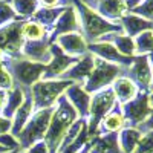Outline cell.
Segmentation results:
<instances>
[{"label": "cell", "mask_w": 153, "mask_h": 153, "mask_svg": "<svg viewBox=\"0 0 153 153\" xmlns=\"http://www.w3.org/2000/svg\"><path fill=\"white\" fill-rule=\"evenodd\" d=\"M54 43H57L65 54L75 58H80L84 54H87V42L81 32H69L60 35Z\"/></svg>", "instance_id": "obj_16"}, {"label": "cell", "mask_w": 153, "mask_h": 153, "mask_svg": "<svg viewBox=\"0 0 153 153\" xmlns=\"http://www.w3.org/2000/svg\"><path fill=\"white\" fill-rule=\"evenodd\" d=\"M149 60H150V66H152V74H153V54L149 55Z\"/></svg>", "instance_id": "obj_44"}, {"label": "cell", "mask_w": 153, "mask_h": 153, "mask_svg": "<svg viewBox=\"0 0 153 153\" xmlns=\"http://www.w3.org/2000/svg\"><path fill=\"white\" fill-rule=\"evenodd\" d=\"M100 40L113 43V46L118 49V52L123 54V55H126V57H135L136 55L135 40H133L132 37L126 35L124 32H112V34H107L104 37H101Z\"/></svg>", "instance_id": "obj_23"}, {"label": "cell", "mask_w": 153, "mask_h": 153, "mask_svg": "<svg viewBox=\"0 0 153 153\" xmlns=\"http://www.w3.org/2000/svg\"><path fill=\"white\" fill-rule=\"evenodd\" d=\"M74 84L71 80H40L37 81L32 89H31V97H32V103L34 109L40 110V109H48V107H54L57 103V100L66 92V89Z\"/></svg>", "instance_id": "obj_4"}, {"label": "cell", "mask_w": 153, "mask_h": 153, "mask_svg": "<svg viewBox=\"0 0 153 153\" xmlns=\"http://www.w3.org/2000/svg\"><path fill=\"white\" fill-rule=\"evenodd\" d=\"M149 100H150V103H152V106H153V87H152V91L149 92Z\"/></svg>", "instance_id": "obj_43"}, {"label": "cell", "mask_w": 153, "mask_h": 153, "mask_svg": "<svg viewBox=\"0 0 153 153\" xmlns=\"http://www.w3.org/2000/svg\"><path fill=\"white\" fill-rule=\"evenodd\" d=\"M110 87H112V91H113V94H115V98H117V101H118L120 106H123V104H126V103H129V101H132V100L139 94L138 86H136L130 78H127L126 75L118 76V78L113 81V84H112Z\"/></svg>", "instance_id": "obj_19"}, {"label": "cell", "mask_w": 153, "mask_h": 153, "mask_svg": "<svg viewBox=\"0 0 153 153\" xmlns=\"http://www.w3.org/2000/svg\"><path fill=\"white\" fill-rule=\"evenodd\" d=\"M49 42L46 40H25L22 48V57L31 61H37L42 65H48L51 60V49Z\"/></svg>", "instance_id": "obj_17"}, {"label": "cell", "mask_w": 153, "mask_h": 153, "mask_svg": "<svg viewBox=\"0 0 153 153\" xmlns=\"http://www.w3.org/2000/svg\"><path fill=\"white\" fill-rule=\"evenodd\" d=\"M5 152H9V150H6V149L2 146V144H0V153H5Z\"/></svg>", "instance_id": "obj_46"}, {"label": "cell", "mask_w": 153, "mask_h": 153, "mask_svg": "<svg viewBox=\"0 0 153 153\" xmlns=\"http://www.w3.org/2000/svg\"><path fill=\"white\" fill-rule=\"evenodd\" d=\"M100 132L101 135L104 133H118L120 130H123L126 127V120H124V115L121 112V106L118 104L110 113H107L106 117L103 118L100 124Z\"/></svg>", "instance_id": "obj_25"}, {"label": "cell", "mask_w": 153, "mask_h": 153, "mask_svg": "<svg viewBox=\"0 0 153 153\" xmlns=\"http://www.w3.org/2000/svg\"><path fill=\"white\" fill-rule=\"evenodd\" d=\"M143 136V132L138 127H124L118 132V146L121 153H133L139 139Z\"/></svg>", "instance_id": "obj_24"}, {"label": "cell", "mask_w": 153, "mask_h": 153, "mask_svg": "<svg viewBox=\"0 0 153 153\" xmlns=\"http://www.w3.org/2000/svg\"><path fill=\"white\" fill-rule=\"evenodd\" d=\"M133 153H153V130L143 132V136Z\"/></svg>", "instance_id": "obj_33"}, {"label": "cell", "mask_w": 153, "mask_h": 153, "mask_svg": "<svg viewBox=\"0 0 153 153\" xmlns=\"http://www.w3.org/2000/svg\"><path fill=\"white\" fill-rule=\"evenodd\" d=\"M91 8L95 9L103 19L118 25L123 16H126L129 11L126 0H95V3H92Z\"/></svg>", "instance_id": "obj_15"}, {"label": "cell", "mask_w": 153, "mask_h": 153, "mask_svg": "<svg viewBox=\"0 0 153 153\" xmlns=\"http://www.w3.org/2000/svg\"><path fill=\"white\" fill-rule=\"evenodd\" d=\"M11 6L20 19H26L35 14L40 3L38 0H11Z\"/></svg>", "instance_id": "obj_30"}, {"label": "cell", "mask_w": 153, "mask_h": 153, "mask_svg": "<svg viewBox=\"0 0 153 153\" xmlns=\"http://www.w3.org/2000/svg\"><path fill=\"white\" fill-rule=\"evenodd\" d=\"M3 63H6V69L11 72L14 83L17 81L22 89H26L28 86H34L37 81L42 80L45 66L42 63L31 61L28 58H14V57H3Z\"/></svg>", "instance_id": "obj_3"}, {"label": "cell", "mask_w": 153, "mask_h": 153, "mask_svg": "<svg viewBox=\"0 0 153 153\" xmlns=\"http://www.w3.org/2000/svg\"><path fill=\"white\" fill-rule=\"evenodd\" d=\"M78 153H89V144H86V146H84V147L78 152Z\"/></svg>", "instance_id": "obj_42"}, {"label": "cell", "mask_w": 153, "mask_h": 153, "mask_svg": "<svg viewBox=\"0 0 153 153\" xmlns=\"http://www.w3.org/2000/svg\"><path fill=\"white\" fill-rule=\"evenodd\" d=\"M5 153H17L16 150H9V152H5Z\"/></svg>", "instance_id": "obj_48"}, {"label": "cell", "mask_w": 153, "mask_h": 153, "mask_svg": "<svg viewBox=\"0 0 153 153\" xmlns=\"http://www.w3.org/2000/svg\"><path fill=\"white\" fill-rule=\"evenodd\" d=\"M118 106V101L115 98V94L112 87H106L103 91H98L91 98V107H89V121H87V129L91 136L95 135L98 127L103 121V118L107 113H110L115 107Z\"/></svg>", "instance_id": "obj_7"}, {"label": "cell", "mask_w": 153, "mask_h": 153, "mask_svg": "<svg viewBox=\"0 0 153 153\" xmlns=\"http://www.w3.org/2000/svg\"><path fill=\"white\" fill-rule=\"evenodd\" d=\"M124 69L126 68H121L118 65H113V63L95 57V68L92 74L89 75V78L83 83V89L91 95L98 91H103L106 87H110L118 76L124 75Z\"/></svg>", "instance_id": "obj_5"}, {"label": "cell", "mask_w": 153, "mask_h": 153, "mask_svg": "<svg viewBox=\"0 0 153 153\" xmlns=\"http://www.w3.org/2000/svg\"><path fill=\"white\" fill-rule=\"evenodd\" d=\"M135 51L136 55H150L153 54V29L144 31L135 38Z\"/></svg>", "instance_id": "obj_29"}, {"label": "cell", "mask_w": 153, "mask_h": 153, "mask_svg": "<svg viewBox=\"0 0 153 153\" xmlns=\"http://www.w3.org/2000/svg\"><path fill=\"white\" fill-rule=\"evenodd\" d=\"M22 34L25 40H45L48 29L43 26L42 23H38L35 20H29V22H23L22 25Z\"/></svg>", "instance_id": "obj_28"}, {"label": "cell", "mask_w": 153, "mask_h": 153, "mask_svg": "<svg viewBox=\"0 0 153 153\" xmlns=\"http://www.w3.org/2000/svg\"><path fill=\"white\" fill-rule=\"evenodd\" d=\"M32 110H34V103H32V97H31V92H29L26 95V98H25V101L22 103V106L16 110L12 120H11V135H14L16 138L19 136V133L22 132L25 124L29 121Z\"/></svg>", "instance_id": "obj_21"}, {"label": "cell", "mask_w": 153, "mask_h": 153, "mask_svg": "<svg viewBox=\"0 0 153 153\" xmlns=\"http://www.w3.org/2000/svg\"><path fill=\"white\" fill-rule=\"evenodd\" d=\"M23 22H12L6 26L0 28V51L9 57H22V48L25 43V38L22 34Z\"/></svg>", "instance_id": "obj_10"}, {"label": "cell", "mask_w": 153, "mask_h": 153, "mask_svg": "<svg viewBox=\"0 0 153 153\" xmlns=\"http://www.w3.org/2000/svg\"><path fill=\"white\" fill-rule=\"evenodd\" d=\"M0 89L2 91H11V89H14V78H12L11 72L5 66H0Z\"/></svg>", "instance_id": "obj_34"}, {"label": "cell", "mask_w": 153, "mask_h": 153, "mask_svg": "<svg viewBox=\"0 0 153 153\" xmlns=\"http://www.w3.org/2000/svg\"><path fill=\"white\" fill-rule=\"evenodd\" d=\"M80 20H78V14L72 5L66 6L65 11L61 12V16L58 17V20L55 22L52 32H51V38H49V45L57 40V37L65 35L69 32H80Z\"/></svg>", "instance_id": "obj_13"}, {"label": "cell", "mask_w": 153, "mask_h": 153, "mask_svg": "<svg viewBox=\"0 0 153 153\" xmlns=\"http://www.w3.org/2000/svg\"><path fill=\"white\" fill-rule=\"evenodd\" d=\"M6 94H8V91H2V89H0V113H2L3 106H5V101H6Z\"/></svg>", "instance_id": "obj_40"}, {"label": "cell", "mask_w": 153, "mask_h": 153, "mask_svg": "<svg viewBox=\"0 0 153 153\" xmlns=\"http://www.w3.org/2000/svg\"><path fill=\"white\" fill-rule=\"evenodd\" d=\"M49 49H51V60L45 66V72H43V76H42L43 80H54L55 76L63 75L76 60H78L75 57L65 54L57 43H51Z\"/></svg>", "instance_id": "obj_11"}, {"label": "cell", "mask_w": 153, "mask_h": 153, "mask_svg": "<svg viewBox=\"0 0 153 153\" xmlns=\"http://www.w3.org/2000/svg\"><path fill=\"white\" fill-rule=\"evenodd\" d=\"M81 2H83V3H86V5H87V3H89V2H91V0H81ZM94 2H95V0H94Z\"/></svg>", "instance_id": "obj_47"}, {"label": "cell", "mask_w": 153, "mask_h": 153, "mask_svg": "<svg viewBox=\"0 0 153 153\" xmlns=\"http://www.w3.org/2000/svg\"><path fill=\"white\" fill-rule=\"evenodd\" d=\"M0 144H2L6 150H20V144H19V139L11 135V133H5V135H0Z\"/></svg>", "instance_id": "obj_35"}, {"label": "cell", "mask_w": 153, "mask_h": 153, "mask_svg": "<svg viewBox=\"0 0 153 153\" xmlns=\"http://www.w3.org/2000/svg\"><path fill=\"white\" fill-rule=\"evenodd\" d=\"M65 8H66V6H55V8H45V6H43V8H38L32 17H34L35 22L42 23L46 29L51 28V26L54 28L55 22H57L58 17L61 16V12L65 11Z\"/></svg>", "instance_id": "obj_27"}, {"label": "cell", "mask_w": 153, "mask_h": 153, "mask_svg": "<svg viewBox=\"0 0 153 153\" xmlns=\"http://www.w3.org/2000/svg\"><path fill=\"white\" fill-rule=\"evenodd\" d=\"M25 98H26V92H25L22 87H16V89L8 91L5 106H3V110H2V113H0V115L5 117V118H8V120H12L16 110L22 106Z\"/></svg>", "instance_id": "obj_26"}, {"label": "cell", "mask_w": 153, "mask_h": 153, "mask_svg": "<svg viewBox=\"0 0 153 153\" xmlns=\"http://www.w3.org/2000/svg\"><path fill=\"white\" fill-rule=\"evenodd\" d=\"M17 153H49V149H48V146H46L45 141H38V143L32 144V146L28 147V149L19 150Z\"/></svg>", "instance_id": "obj_36"}, {"label": "cell", "mask_w": 153, "mask_h": 153, "mask_svg": "<svg viewBox=\"0 0 153 153\" xmlns=\"http://www.w3.org/2000/svg\"><path fill=\"white\" fill-rule=\"evenodd\" d=\"M94 68H95V55L87 52L83 57H80L65 74H63V78L71 80L74 83H78V84L83 86V83L89 78V75L92 74Z\"/></svg>", "instance_id": "obj_14"}, {"label": "cell", "mask_w": 153, "mask_h": 153, "mask_svg": "<svg viewBox=\"0 0 153 153\" xmlns=\"http://www.w3.org/2000/svg\"><path fill=\"white\" fill-rule=\"evenodd\" d=\"M72 6L75 8L80 20V28L83 31V35L87 43L98 42L101 37H104L112 32H123L118 23H112L106 19H103L95 9L83 3L81 0H71Z\"/></svg>", "instance_id": "obj_1"}, {"label": "cell", "mask_w": 153, "mask_h": 153, "mask_svg": "<svg viewBox=\"0 0 153 153\" xmlns=\"http://www.w3.org/2000/svg\"><path fill=\"white\" fill-rule=\"evenodd\" d=\"M52 113H54V107L40 109L34 113L32 118H29V121L25 124V127L17 136L20 150L28 149L32 144L38 143L42 138H45L49 123H51V118H52Z\"/></svg>", "instance_id": "obj_6"}, {"label": "cell", "mask_w": 153, "mask_h": 153, "mask_svg": "<svg viewBox=\"0 0 153 153\" xmlns=\"http://www.w3.org/2000/svg\"><path fill=\"white\" fill-rule=\"evenodd\" d=\"M130 12L149 20V22H153V0H143L138 6L130 9Z\"/></svg>", "instance_id": "obj_32"}, {"label": "cell", "mask_w": 153, "mask_h": 153, "mask_svg": "<svg viewBox=\"0 0 153 153\" xmlns=\"http://www.w3.org/2000/svg\"><path fill=\"white\" fill-rule=\"evenodd\" d=\"M87 51L91 54H94L95 57L104 60V61H109V63H113V65H118L121 68H129L135 58V57H126L120 54L118 49L113 46V43L104 42V40L87 43Z\"/></svg>", "instance_id": "obj_12"}, {"label": "cell", "mask_w": 153, "mask_h": 153, "mask_svg": "<svg viewBox=\"0 0 153 153\" xmlns=\"http://www.w3.org/2000/svg\"><path fill=\"white\" fill-rule=\"evenodd\" d=\"M141 132H146V130H153V109H152V113H150V117L147 118V121L144 124H141L138 127Z\"/></svg>", "instance_id": "obj_38"}, {"label": "cell", "mask_w": 153, "mask_h": 153, "mask_svg": "<svg viewBox=\"0 0 153 153\" xmlns=\"http://www.w3.org/2000/svg\"><path fill=\"white\" fill-rule=\"evenodd\" d=\"M3 52H2V51H0V66H3Z\"/></svg>", "instance_id": "obj_45"}, {"label": "cell", "mask_w": 153, "mask_h": 153, "mask_svg": "<svg viewBox=\"0 0 153 153\" xmlns=\"http://www.w3.org/2000/svg\"><path fill=\"white\" fill-rule=\"evenodd\" d=\"M120 26L126 35L135 38L136 35H139L144 31L153 29V22H149V20L139 17L136 14H132V12H127L120 20Z\"/></svg>", "instance_id": "obj_20"}, {"label": "cell", "mask_w": 153, "mask_h": 153, "mask_svg": "<svg viewBox=\"0 0 153 153\" xmlns=\"http://www.w3.org/2000/svg\"><path fill=\"white\" fill-rule=\"evenodd\" d=\"M38 3H42L45 8H55L58 6L60 0H38Z\"/></svg>", "instance_id": "obj_39"}, {"label": "cell", "mask_w": 153, "mask_h": 153, "mask_svg": "<svg viewBox=\"0 0 153 153\" xmlns=\"http://www.w3.org/2000/svg\"><path fill=\"white\" fill-rule=\"evenodd\" d=\"M65 97L68 98V101L72 104V107L76 110V113L81 115V117H87L89 115V107H91V95H89L81 84L78 83H74L71 84L66 92Z\"/></svg>", "instance_id": "obj_18"}, {"label": "cell", "mask_w": 153, "mask_h": 153, "mask_svg": "<svg viewBox=\"0 0 153 153\" xmlns=\"http://www.w3.org/2000/svg\"><path fill=\"white\" fill-rule=\"evenodd\" d=\"M20 17L16 14V11L12 9L11 2L8 0H0V28L6 26V25L17 22Z\"/></svg>", "instance_id": "obj_31"}, {"label": "cell", "mask_w": 153, "mask_h": 153, "mask_svg": "<svg viewBox=\"0 0 153 153\" xmlns=\"http://www.w3.org/2000/svg\"><path fill=\"white\" fill-rule=\"evenodd\" d=\"M152 103L149 100V92H139L132 101L121 106V112L126 120V127H139L147 121L152 113Z\"/></svg>", "instance_id": "obj_8"}, {"label": "cell", "mask_w": 153, "mask_h": 153, "mask_svg": "<svg viewBox=\"0 0 153 153\" xmlns=\"http://www.w3.org/2000/svg\"><path fill=\"white\" fill-rule=\"evenodd\" d=\"M89 153H121L118 146V133H104L95 136L89 143Z\"/></svg>", "instance_id": "obj_22"}, {"label": "cell", "mask_w": 153, "mask_h": 153, "mask_svg": "<svg viewBox=\"0 0 153 153\" xmlns=\"http://www.w3.org/2000/svg\"><path fill=\"white\" fill-rule=\"evenodd\" d=\"M78 120V113L72 107V104L68 101L65 95H61L57 100V107L54 109L52 118H51L48 132L45 135V143L51 152L57 153L63 138H65L66 132L69 127Z\"/></svg>", "instance_id": "obj_2"}, {"label": "cell", "mask_w": 153, "mask_h": 153, "mask_svg": "<svg viewBox=\"0 0 153 153\" xmlns=\"http://www.w3.org/2000/svg\"><path fill=\"white\" fill-rule=\"evenodd\" d=\"M11 132V120L0 115V135H5Z\"/></svg>", "instance_id": "obj_37"}, {"label": "cell", "mask_w": 153, "mask_h": 153, "mask_svg": "<svg viewBox=\"0 0 153 153\" xmlns=\"http://www.w3.org/2000/svg\"><path fill=\"white\" fill-rule=\"evenodd\" d=\"M124 75L130 78L139 92H150L153 87V74L149 55H135L132 65L124 69Z\"/></svg>", "instance_id": "obj_9"}, {"label": "cell", "mask_w": 153, "mask_h": 153, "mask_svg": "<svg viewBox=\"0 0 153 153\" xmlns=\"http://www.w3.org/2000/svg\"><path fill=\"white\" fill-rule=\"evenodd\" d=\"M141 2H143V0H126V5H127V8H129V11H130L135 6H138Z\"/></svg>", "instance_id": "obj_41"}]
</instances>
